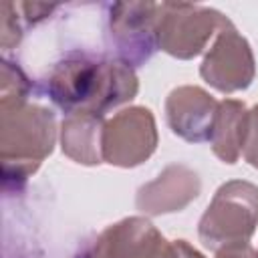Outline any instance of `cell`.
Segmentation results:
<instances>
[{"label": "cell", "instance_id": "cell-9", "mask_svg": "<svg viewBox=\"0 0 258 258\" xmlns=\"http://www.w3.org/2000/svg\"><path fill=\"white\" fill-rule=\"evenodd\" d=\"M218 101L196 85H181L169 91L163 103L165 123L173 135L187 143L210 141Z\"/></svg>", "mask_w": 258, "mask_h": 258}, {"label": "cell", "instance_id": "cell-12", "mask_svg": "<svg viewBox=\"0 0 258 258\" xmlns=\"http://www.w3.org/2000/svg\"><path fill=\"white\" fill-rule=\"evenodd\" d=\"M123 232L125 258H179L175 242L165 240L163 234L143 216H129L119 220Z\"/></svg>", "mask_w": 258, "mask_h": 258}, {"label": "cell", "instance_id": "cell-13", "mask_svg": "<svg viewBox=\"0 0 258 258\" xmlns=\"http://www.w3.org/2000/svg\"><path fill=\"white\" fill-rule=\"evenodd\" d=\"M0 105H22L28 103V97L38 93L34 91L32 81L26 77L22 67L8 56H2V77H0Z\"/></svg>", "mask_w": 258, "mask_h": 258}, {"label": "cell", "instance_id": "cell-7", "mask_svg": "<svg viewBox=\"0 0 258 258\" xmlns=\"http://www.w3.org/2000/svg\"><path fill=\"white\" fill-rule=\"evenodd\" d=\"M200 77L220 93H238L252 85L256 60L246 36L228 20L214 36L200 64Z\"/></svg>", "mask_w": 258, "mask_h": 258}, {"label": "cell", "instance_id": "cell-11", "mask_svg": "<svg viewBox=\"0 0 258 258\" xmlns=\"http://www.w3.org/2000/svg\"><path fill=\"white\" fill-rule=\"evenodd\" d=\"M246 117L248 109L242 101L224 99L218 103V111L210 133V145L214 155L228 165H234L242 155Z\"/></svg>", "mask_w": 258, "mask_h": 258}, {"label": "cell", "instance_id": "cell-8", "mask_svg": "<svg viewBox=\"0 0 258 258\" xmlns=\"http://www.w3.org/2000/svg\"><path fill=\"white\" fill-rule=\"evenodd\" d=\"M200 191V173L185 163H171L137 189L135 206L145 216L175 214L198 200Z\"/></svg>", "mask_w": 258, "mask_h": 258}, {"label": "cell", "instance_id": "cell-10", "mask_svg": "<svg viewBox=\"0 0 258 258\" xmlns=\"http://www.w3.org/2000/svg\"><path fill=\"white\" fill-rule=\"evenodd\" d=\"M103 129L105 117L95 113H71L64 115L58 141L62 153L81 165L103 163Z\"/></svg>", "mask_w": 258, "mask_h": 258}, {"label": "cell", "instance_id": "cell-16", "mask_svg": "<svg viewBox=\"0 0 258 258\" xmlns=\"http://www.w3.org/2000/svg\"><path fill=\"white\" fill-rule=\"evenodd\" d=\"M16 8L20 12L24 26H36L38 22L46 20L54 10H58L56 4H40V2H16Z\"/></svg>", "mask_w": 258, "mask_h": 258}, {"label": "cell", "instance_id": "cell-6", "mask_svg": "<svg viewBox=\"0 0 258 258\" xmlns=\"http://www.w3.org/2000/svg\"><path fill=\"white\" fill-rule=\"evenodd\" d=\"M157 125L147 107L133 105L117 111L105 121L103 163L115 167H137L157 149Z\"/></svg>", "mask_w": 258, "mask_h": 258}, {"label": "cell", "instance_id": "cell-3", "mask_svg": "<svg viewBox=\"0 0 258 258\" xmlns=\"http://www.w3.org/2000/svg\"><path fill=\"white\" fill-rule=\"evenodd\" d=\"M258 226V185L246 179L222 183L198 224L200 242L218 252L224 246L248 242Z\"/></svg>", "mask_w": 258, "mask_h": 258}, {"label": "cell", "instance_id": "cell-4", "mask_svg": "<svg viewBox=\"0 0 258 258\" xmlns=\"http://www.w3.org/2000/svg\"><path fill=\"white\" fill-rule=\"evenodd\" d=\"M105 8V40L115 58L133 69L147 64L159 50V2H113Z\"/></svg>", "mask_w": 258, "mask_h": 258}, {"label": "cell", "instance_id": "cell-2", "mask_svg": "<svg viewBox=\"0 0 258 258\" xmlns=\"http://www.w3.org/2000/svg\"><path fill=\"white\" fill-rule=\"evenodd\" d=\"M58 137L56 117L48 107L22 103L0 105V161L4 194L20 191L28 177L52 153Z\"/></svg>", "mask_w": 258, "mask_h": 258}, {"label": "cell", "instance_id": "cell-14", "mask_svg": "<svg viewBox=\"0 0 258 258\" xmlns=\"http://www.w3.org/2000/svg\"><path fill=\"white\" fill-rule=\"evenodd\" d=\"M24 36V22L16 8V2L2 4V20H0V44L4 50L16 46Z\"/></svg>", "mask_w": 258, "mask_h": 258}, {"label": "cell", "instance_id": "cell-18", "mask_svg": "<svg viewBox=\"0 0 258 258\" xmlns=\"http://www.w3.org/2000/svg\"><path fill=\"white\" fill-rule=\"evenodd\" d=\"M175 242V248L179 252V258H206L198 248H194L187 240H173Z\"/></svg>", "mask_w": 258, "mask_h": 258}, {"label": "cell", "instance_id": "cell-5", "mask_svg": "<svg viewBox=\"0 0 258 258\" xmlns=\"http://www.w3.org/2000/svg\"><path fill=\"white\" fill-rule=\"evenodd\" d=\"M230 18L204 4L159 2V48L173 58L189 60L202 54Z\"/></svg>", "mask_w": 258, "mask_h": 258}, {"label": "cell", "instance_id": "cell-1", "mask_svg": "<svg viewBox=\"0 0 258 258\" xmlns=\"http://www.w3.org/2000/svg\"><path fill=\"white\" fill-rule=\"evenodd\" d=\"M44 93L64 115L105 113L129 103L139 93L135 69L115 56L71 50L42 79Z\"/></svg>", "mask_w": 258, "mask_h": 258}, {"label": "cell", "instance_id": "cell-17", "mask_svg": "<svg viewBox=\"0 0 258 258\" xmlns=\"http://www.w3.org/2000/svg\"><path fill=\"white\" fill-rule=\"evenodd\" d=\"M216 258H258V248H254L250 242H238L220 248Z\"/></svg>", "mask_w": 258, "mask_h": 258}, {"label": "cell", "instance_id": "cell-15", "mask_svg": "<svg viewBox=\"0 0 258 258\" xmlns=\"http://www.w3.org/2000/svg\"><path fill=\"white\" fill-rule=\"evenodd\" d=\"M242 157L248 165L258 169V105L248 109L244 143H242Z\"/></svg>", "mask_w": 258, "mask_h": 258}]
</instances>
